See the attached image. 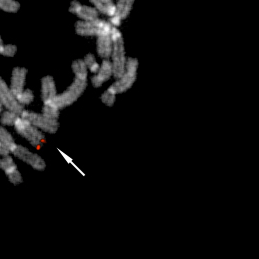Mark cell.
I'll return each instance as SVG.
<instances>
[{
  "mask_svg": "<svg viewBox=\"0 0 259 259\" xmlns=\"http://www.w3.org/2000/svg\"><path fill=\"white\" fill-rule=\"evenodd\" d=\"M16 99L18 100V102L21 105H27V104H30L33 101L34 95H33V92L30 89H26V90H23L20 94H18L16 96Z\"/></svg>",
  "mask_w": 259,
  "mask_h": 259,
  "instance_id": "cell-21",
  "label": "cell"
},
{
  "mask_svg": "<svg viewBox=\"0 0 259 259\" xmlns=\"http://www.w3.org/2000/svg\"><path fill=\"white\" fill-rule=\"evenodd\" d=\"M87 85V81H82L75 78L73 83L67 88L66 91H64L60 95H56V97L48 103L54 104L59 109L67 107L74 103L80 97V95L84 92Z\"/></svg>",
  "mask_w": 259,
  "mask_h": 259,
  "instance_id": "cell-4",
  "label": "cell"
},
{
  "mask_svg": "<svg viewBox=\"0 0 259 259\" xmlns=\"http://www.w3.org/2000/svg\"><path fill=\"white\" fill-rule=\"evenodd\" d=\"M20 4L15 0H0V9L9 12V13H15L19 10Z\"/></svg>",
  "mask_w": 259,
  "mask_h": 259,
  "instance_id": "cell-18",
  "label": "cell"
},
{
  "mask_svg": "<svg viewBox=\"0 0 259 259\" xmlns=\"http://www.w3.org/2000/svg\"><path fill=\"white\" fill-rule=\"evenodd\" d=\"M21 117L28 120L31 124L36 126L38 130H41L48 133H55L58 130V122L57 119H52L44 114H39L36 112L24 110L20 114Z\"/></svg>",
  "mask_w": 259,
  "mask_h": 259,
  "instance_id": "cell-6",
  "label": "cell"
},
{
  "mask_svg": "<svg viewBox=\"0 0 259 259\" xmlns=\"http://www.w3.org/2000/svg\"><path fill=\"white\" fill-rule=\"evenodd\" d=\"M12 153L18 159L27 163L28 165L33 167L35 170H44L45 169L46 165H45L44 159L39 155L31 152L30 150H28L27 148H25L21 145H16V147L14 148Z\"/></svg>",
  "mask_w": 259,
  "mask_h": 259,
  "instance_id": "cell-7",
  "label": "cell"
},
{
  "mask_svg": "<svg viewBox=\"0 0 259 259\" xmlns=\"http://www.w3.org/2000/svg\"><path fill=\"white\" fill-rule=\"evenodd\" d=\"M134 0H118L117 5H115V13L110 18V23L112 26L120 25L121 21L125 19L132 9Z\"/></svg>",
  "mask_w": 259,
  "mask_h": 259,
  "instance_id": "cell-10",
  "label": "cell"
},
{
  "mask_svg": "<svg viewBox=\"0 0 259 259\" xmlns=\"http://www.w3.org/2000/svg\"><path fill=\"white\" fill-rule=\"evenodd\" d=\"M0 141L2 142H5V143H8V144H12V143H15L11 134L5 130L4 127L0 126Z\"/></svg>",
  "mask_w": 259,
  "mask_h": 259,
  "instance_id": "cell-26",
  "label": "cell"
},
{
  "mask_svg": "<svg viewBox=\"0 0 259 259\" xmlns=\"http://www.w3.org/2000/svg\"><path fill=\"white\" fill-rule=\"evenodd\" d=\"M0 105H1V103H0Z\"/></svg>",
  "mask_w": 259,
  "mask_h": 259,
  "instance_id": "cell-29",
  "label": "cell"
},
{
  "mask_svg": "<svg viewBox=\"0 0 259 259\" xmlns=\"http://www.w3.org/2000/svg\"><path fill=\"white\" fill-rule=\"evenodd\" d=\"M112 75H113L112 64L109 60L104 59L101 66L99 67V70L92 77L91 82H92L93 87H100L104 82H106Z\"/></svg>",
  "mask_w": 259,
  "mask_h": 259,
  "instance_id": "cell-13",
  "label": "cell"
},
{
  "mask_svg": "<svg viewBox=\"0 0 259 259\" xmlns=\"http://www.w3.org/2000/svg\"><path fill=\"white\" fill-rule=\"evenodd\" d=\"M69 11L76 14L82 20H94L98 17V11L96 8L89 7L80 4L78 1H72L69 7Z\"/></svg>",
  "mask_w": 259,
  "mask_h": 259,
  "instance_id": "cell-11",
  "label": "cell"
},
{
  "mask_svg": "<svg viewBox=\"0 0 259 259\" xmlns=\"http://www.w3.org/2000/svg\"><path fill=\"white\" fill-rule=\"evenodd\" d=\"M115 96H116V94H114L113 92H111L110 90L107 89V90L102 94L101 100H102V102H103L104 104H106L107 106H112V105L114 104V102H115Z\"/></svg>",
  "mask_w": 259,
  "mask_h": 259,
  "instance_id": "cell-23",
  "label": "cell"
},
{
  "mask_svg": "<svg viewBox=\"0 0 259 259\" xmlns=\"http://www.w3.org/2000/svg\"><path fill=\"white\" fill-rule=\"evenodd\" d=\"M0 168L6 174L8 180L12 184L18 185L22 182V176L17 169V165L15 164L13 158L9 155L3 156V158L0 159Z\"/></svg>",
  "mask_w": 259,
  "mask_h": 259,
  "instance_id": "cell-9",
  "label": "cell"
},
{
  "mask_svg": "<svg viewBox=\"0 0 259 259\" xmlns=\"http://www.w3.org/2000/svg\"><path fill=\"white\" fill-rule=\"evenodd\" d=\"M4 45V44H3V41H2V38H1V36H0V49L2 48V46Z\"/></svg>",
  "mask_w": 259,
  "mask_h": 259,
  "instance_id": "cell-27",
  "label": "cell"
},
{
  "mask_svg": "<svg viewBox=\"0 0 259 259\" xmlns=\"http://www.w3.org/2000/svg\"><path fill=\"white\" fill-rule=\"evenodd\" d=\"M0 159H1V158H0Z\"/></svg>",
  "mask_w": 259,
  "mask_h": 259,
  "instance_id": "cell-30",
  "label": "cell"
},
{
  "mask_svg": "<svg viewBox=\"0 0 259 259\" xmlns=\"http://www.w3.org/2000/svg\"><path fill=\"white\" fill-rule=\"evenodd\" d=\"M137 68H138L137 59L128 58L126 60L124 74L120 78H118V80L115 83H113L111 87H109L108 90H110L114 94H118V93H123L127 89H130L136 79Z\"/></svg>",
  "mask_w": 259,
  "mask_h": 259,
  "instance_id": "cell-5",
  "label": "cell"
},
{
  "mask_svg": "<svg viewBox=\"0 0 259 259\" xmlns=\"http://www.w3.org/2000/svg\"><path fill=\"white\" fill-rule=\"evenodd\" d=\"M0 113H1V105H0Z\"/></svg>",
  "mask_w": 259,
  "mask_h": 259,
  "instance_id": "cell-28",
  "label": "cell"
},
{
  "mask_svg": "<svg viewBox=\"0 0 259 259\" xmlns=\"http://www.w3.org/2000/svg\"><path fill=\"white\" fill-rule=\"evenodd\" d=\"M16 46L12 45V44H4L2 46V48L0 49V54L3 56H8V57H12L14 56V54L16 53Z\"/></svg>",
  "mask_w": 259,
  "mask_h": 259,
  "instance_id": "cell-25",
  "label": "cell"
},
{
  "mask_svg": "<svg viewBox=\"0 0 259 259\" xmlns=\"http://www.w3.org/2000/svg\"><path fill=\"white\" fill-rule=\"evenodd\" d=\"M56 87L51 76H45L41 80V96L44 103L51 102L56 97Z\"/></svg>",
  "mask_w": 259,
  "mask_h": 259,
  "instance_id": "cell-14",
  "label": "cell"
},
{
  "mask_svg": "<svg viewBox=\"0 0 259 259\" xmlns=\"http://www.w3.org/2000/svg\"><path fill=\"white\" fill-rule=\"evenodd\" d=\"M42 114H44L47 117H49V118L57 119L58 116H59V108H57L52 103H44Z\"/></svg>",
  "mask_w": 259,
  "mask_h": 259,
  "instance_id": "cell-20",
  "label": "cell"
},
{
  "mask_svg": "<svg viewBox=\"0 0 259 259\" xmlns=\"http://www.w3.org/2000/svg\"><path fill=\"white\" fill-rule=\"evenodd\" d=\"M0 103L4 105L8 110L21 114L23 111V106L18 102L15 95L12 93L10 87L5 83V81L0 77Z\"/></svg>",
  "mask_w": 259,
  "mask_h": 259,
  "instance_id": "cell-8",
  "label": "cell"
},
{
  "mask_svg": "<svg viewBox=\"0 0 259 259\" xmlns=\"http://www.w3.org/2000/svg\"><path fill=\"white\" fill-rule=\"evenodd\" d=\"M13 126L16 130V132L22 137H24L32 146L36 148H39L42 146L45 141L42 132L36 126L31 124L28 120H26L25 118L19 115L15 120Z\"/></svg>",
  "mask_w": 259,
  "mask_h": 259,
  "instance_id": "cell-3",
  "label": "cell"
},
{
  "mask_svg": "<svg viewBox=\"0 0 259 259\" xmlns=\"http://www.w3.org/2000/svg\"><path fill=\"white\" fill-rule=\"evenodd\" d=\"M26 74H27V69L23 67H15L12 71L10 89L12 93L15 95V97L24 90L23 88L25 84Z\"/></svg>",
  "mask_w": 259,
  "mask_h": 259,
  "instance_id": "cell-12",
  "label": "cell"
},
{
  "mask_svg": "<svg viewBox=\"0 0 259 259\" xmlns=\"http://www.w3.org/2000/svg\"><path fill=\"white\" fill-rule=\"evenodd\" d=\"M16 145H17L16 143L8 144V143L0 141V156H7V155H9V153H12V151L14 150Z\"/></svg>",
  "mask_w": 259,
  "mask_h": 259,
  "instance_id": "cell-24",
  "label": "cell"
},
{
  "mask_svg": "<svg viewBox=\"0 0 259 259\" xmlns=\"http://www.w3.org/2000/svg\"><path fill=\"white\" fill-rule=\"evenodd\" d=\"M96 9H98L100 12L108 15L113 16L115 13V5L112 2V0H90Z\"/></svg>",
  "mask_w": 259,
  "mask_h": 259,
  "instance_id": "cell-16",
  "label": "cell"
},
{
  "mask_svg": "<svg viewBox=\"0 0 259 259\" xmlns=\"http://www.w3.org/2000/svg\"><path fill=\"white\" fill-rule=\"evenodd\" d=\"M18 116H19V114H17L16 112L8 110V111L3 112V114L1 115V118H0V122L3 125L11 126V125H14V122Z\"/></svg>",
  "mask_w": 259,
  "mask_h": 259,
  "instance_id": "cell-19",
  "label": "cell"
},
{
  "mask_svg": "<svg viewBox=\"0 0 259 259\" xmlns=\"http://www.w3.org/2000/svg\"><path fill=\"white\" fill-rule=\"evenodd\" d=\"M83 61H84L85 65L87 66V69H89L91 72L96 73L99 70L100 65L96 61V58H95V56L93 54H87Z\"/></svg>",
  "mask_w": 259,
  "mask_h": 259,
  "instance_id": "cell-22",
  "label": "cell"
},
{
  "mask_svg": "<svg viewBox=\"0 0 259 259\" xmlns=\"http://www.w3.org/2000/svg\"><path fill=\"white\" fill-rule=\"evenodd\" d=\"M112 25L103 19L96 18L94 20H81L75 24L76 33L82 36H103L109 35L112 30Z\"/></svg>",
  "mask_w": 259,
  "mask_h": 259,
  "instance_id": "cell-2",
  "label": "cell"
},
{
  "mask_svg": "<svg viewBox=\"0 0 259 259\" xmlns=\"http://www.w3.org/2000/svg\"><path fill=\"white\" fill-rule=\"evenodd\" d=\"M110 37L112 39L113 48H112V72L115 78H120L125 72V51H124V44L121 32L116 28L112 27Z\"/></svg>",
  "mask_w": 259,
  "mask_h": 259,
  "instance_id": "cell-1",
  "label": "cell"
},
{
  "mask_svg": "<svg viewBox=\"0 0 259 259\" xmlns=\"http://www.w3.org/2000/svg\"><path fill=\"white\" fill-rule=\"evenodd\" d=\"M72 70L75 74V78L82 80V81H87V66L84 63L83 60H75L72 63Z\"/></svg>",
  "mask_w": 259,
  "mask_h": 259,
  "instance_id": "cell-17",
  "label": "cell"
},
{
  "mask_svg": "<svg viewBox=\"0 0 259 259\" xmlns=\"http://www.w3.org/2000/svg\"><path fill=\"white\" fill-rule=\"evenodd\" d=\"M112 48H113V44L112 39L109 35H103L99 36L97 40V52L98 55L104 59H107L111 56L112 53Z\"/></svg>",
  "mask_w": 259,
  "mask_h": 259,
  "instance_id": "cell-15",
  "label": "cell"
}]
</instances>
